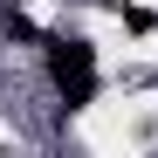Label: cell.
<instances>
[{
  "label": "cell",
  "mask_w": 158,
  "mask_h": 158,
  "mask_svg": "<svg viewBox=\"0 0 158 158\" xmlns=\"http://www.w3.org/2000/svg\"><path fill=\"white\" fill-rule=\"evenodd\" d=\"M48 76H55V89L69 103H89L96 96V55H89V41H48Z\"/></svg>",
  "instance_id": "obj_1"
}]
</instances>
